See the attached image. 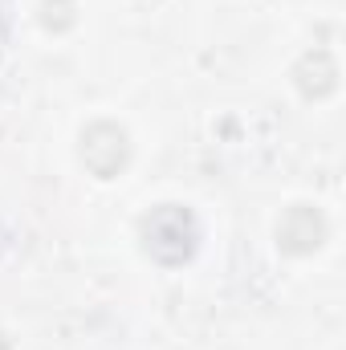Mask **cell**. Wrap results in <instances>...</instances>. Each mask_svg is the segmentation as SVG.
<instances>
[{"instance_id": "cell-3", "label": "cell", "mask_w": 346, "mask_h": 350, "mask_svg": "<svg viewBox=\"0 0 346 350\" xmlns=\"http://www.w3.org/2000/svg\"><path fill=\"white\" fill-rule=\"evenodd\" d=\"M273 237H277V249H281L285 257H314V253L326 245V237H330V220H326V212L314 208V204H289V208L277 216Z\"/></svg>"}, {"instance_id": "cell-5", "label": "cell", "mask_w": 346, "mask_h": 350, "mask_svg": "<svg viewBox=\"0 0 346 350\" xmlns=\"http://www.w3.org/2000/svg\"><path fill=\"white\" fill-rule=\"evenodd\" d=\"M37 21L45 33H70L78 25V0H41Z\"/></svg>"}, {"instance_id": "cell-2", "label": "cell", "mask_w": 346, "mask_h": 350, "mask_svg": "<svg viewBox=\"0 0 346 350\" xmlns=\"http://www.w3.org/2000/svg\"><path fill=\"white\" fill-rule=\"evenodd\" d=\"M131 155H135V143H131L127 126L114 122V118H94L78 135V159L102 183H110V179H118V175L127 172Z\"/></svg>"}, {"instance_id": "cell-1", "label": "cell", "mask_w": 346, "mask_h": 350, "mask_svg": "<svg viewBox=\"0 0 346 350\" xmlns=\"http://www.w3.org/2000/svg\"><path fill=\"white\" fill-rule=\"evenodd\" d=\"M139 249L163 269H179L200 249V220L187 204H155L139 220Z\"/></svg>"}, {"instance_id": "cell-4", "label": "cell", "mask_w": 346, "mask_h": 350, "mask_svg": "<svg viewBox=\"0 0 346 350\" xmlns=\"http://www.w3.org/2000/svg\"><path fill=\"white\" fill-rule=\"evenodd\" d=\"M289 78H293V90H297L306 102H322V98H330V94L338 90V57H334L326 45H314V49H306V53L293 62Z\"/></svg>"}]
</instances>
